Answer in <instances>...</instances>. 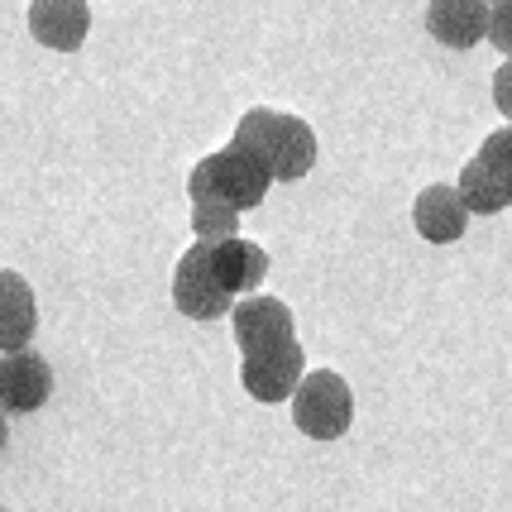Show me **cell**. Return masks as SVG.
<instances>
[{
  "label": "cell",
  "instance_id": "cell-1",
  "mask_svg": "<svg viewBox=\"0 0 512 512\" xmlns=\"http://www.w3.org/2000/svg\"><path fill=\"white\" fill-rule=\"evenodd\" d=\"M240 154H249L259 168H264L273 182H297L312 173L316 163V130L297 115L283 111H249L240 115L235 125V139H230Z\"/></svg>",
  "mask_w": 512,
  "mask_h": 512
},
{
  "label": "cell",
  "instance_id": "cell-2",
  "mask_svg": "<svg viewBox=\"0 0 512 512\" xmlns=\"http://www.w3.org/2000/svg\"><path fill=\"white\" fill-rule=\"evenodd\" d=\"M268 187H273V178H268L249 154H240V149L230 144L221 154H206L197 168H192L187 197H192V206H225V211L245 216L249 206H259V201L268 197Z\"/></svg>",
  "mask_w": 512,
  "mask_h": 512
},
{
  "label": "cell",
  "instance_id": "cell-3",
  "mask_svg": "<svg viewBox=\"0 0 512 512\" xmlns=\"http://www.w3.org/2000/svg\"><path fill=\"white\" fill-rule=\"evenodd\" d=\"M292 422L302 436L312 441H335L345 436L350 422H355V393L350 383L331 374V369H316V374H302V383L292 388Z\"/></svg>",
  "mask_w": 512,
  "mask_h": 512
},
{
  "label": "cell",
  "instance_id": "cell-4",
  "mask_svg": "<svg viewBox=\"0 0 512 512\" xmlns=\"http://www.w3.org/2000/svg\"><path fill=\"white\" fill-rule=\"evenodd\" d=\"M230 292L216 283L211 273V259H206V245H192L173 268V307H178L187 321H221L230 312Z\"/></svg>",
  "mask_w": 512,
  "mask_h": 512
},
{
  "label": "cell",
  "instance_id": "cell-5",
  "mask_svg": "<svg viewBox=\"0 0 512 512\" xmlns=\"http://www.w3.org/2000/svg\"><path fill=\"white\" fill-rule=\"evenodd\" d=\"M230 326H235V345L240 355H268V350H283L292 345V312L278 302V297H245L235 312H230Z\"/></svg>",
  "mask_w": 512,
  "mask_h": 512
},
{
  "label": "cell",
  "instance_id": "cell-6",
  "mask_svg": "<svg viewBox=\"0 0 512 512\" xmlns=\"http://www.w3.org/2000/svg\"><path fill=\"white\" fill-rule=\"evenodd\" d=\"M53 393V369L39 350L0 355V412H39Z\"/></svg>",
  "mask_w": 512,
  "mask_h": 512
},
{
  "label": "cell",
  "instance_id": "cell-7",
  "mask_svg": "<svg viewBox=\"0 0 512 512\" xmlns=\"http://www.w3.org/2000/svg\"><path fill=\"white\" fill-rule=\"evenodd\" d=\"M29 34L53 53H77L91 34L87 0H29Z\"/></svg>",
  "mask_w": 512,
  "mask_h": 512
},
{
  "label": "cell",
  "instance_id": "cell-8",
  "mask_svg": "<svg viewBox=\"0 0 512 512\" xmlns=\"http://www.w3.org/2000/svg\"><path fill=\"white\" fill-rule=\"evenodd\" d=\"M302 345L292 340L283 350H268V355H249L240 364V383H245L249 398L259 402H288L292 388L302 383Z\"/></svg>",
  "mask_w": 512,
  "mask_h": 512
},
{
  "label": "cell",
  "instance_id": "cell-9",
  "mask_svg": "<svg viewBox=\"0 0 512 512\" xmlns=\"http://www.w3.org/2000/svg\"><path fill=\"white\" fill-rule=\"evenodd\" d=\"M412 225H417V235H426L431 245H455L469 225V206L460 201V192H455L450 182H436V187L417 192V201H412Z\"/></svg>",
  "mask_w": 512,
  "mask_h": 512
},
{
  "label": "cell",
  "instance_id": "cell-10",
  "mask_svg": "<svg viewBox=\"0 0 512 512\" xmlns=\"http://www.w3.org/2000/svg\"><path fill=\"white\" fill-rule=\"evenodd\" d=\"M426 29L446 48H474L489 34V0H431Z\"/></svg>",
  "mask_w": 512,
  "mask_h": 512
},
{
  "label": "cell",
  "instance_id": "cell-11",
  "mask_svg": "<svg viewBox=\"0 0 512 512\" xmlns=\"http://www.w3.org/2000/svg\"><path fill=\"white\" fill-rule=\"evenodd\" d=\"M34 326H39V302H34V288L24 283L15 268H0V355H10V350H29Z\"/></svg>",
  "mask_w": 512,
  "mask_h": 512
},
{
  "label": "cell",
  "instance_id": "cell-12",
  "mask_svg": "<svg viewBox=\"0 0 512 512\" xmlns=\"http://www.w3.org/2000/svg\"><path fill=\"white\" fill-rule=\"evenodd\" d=\"M206 259H211V273H216V283H221L230 297H240V292H254L264 283L268 273V254L259 245H249L240 235H230V240H216V245H206Z\"/></svg>",
  "mask_w": 512,
  "mask_h": 512
},
{
  "label": "cell",
  "instance_id": "cell-13",
  "mask_svg": "<svg viewBox=\"0 0 512 512\" xmlns=\"http://www.w3.org/2000/svg\"><path fill=\"white\" fill-rule=\"evenodd\" d=\"M455 192H460V201L469 206V216H474V211H479V216H498V211H508V192H503V187L479 168V158H469L465 163V173H460V187H455Z\"/></svg>",
  "mask_w": 512,
  "mask_h": 512
},
{
  "label": "cell",
  "instance_id": "cell-14",
  "mask_svg": "<svg viewBox=\"0 0 512 512\" xmlns=\"http://www.w3.org/2000/svg\"><path fill=\"white\" fill-rule=\"evenodd\" d=\"M479 168L489 173L503 192H512V125L508 130H493L489 139H484V149H479Z\"/></svg>",
  "mask_w": 512,
  "mask_h": 512
},
{
  "label": "cell",
  "instance_id": "cell-15",
  "mask_svg": "<svg viewBox=\"0 0 512 512\" xmlns=\"http://www.w3.org/2000/svg\"><path fill=\"white\" fill-rule=\"evenodd\" d=\"M192 230H197L201 245H216V240L240 235V216L225 206H192Z\"/></svg>",
  "mask_w": 512,
  "mask_h": 512
},
{
  "label": "cell",
  "instance_id": "cell-16",
  "mask_svg": "<svg viewBox=\"0 0 512 512\" xmlns=\"http://www.w3.org/2000/svg\"><path fill=\"white\" fill-rule=\"evenodd\" d=\"M498 53H512V0H489V34H484Z\"/></svg>",
  "mask_w": 512,
  "mask_h": 512
},
{
  "label": "cell",
  "instance_id": "cell-17",
  "mask_svg": "<svg viewBox=\"0 0 512 512\" xmlns=\"http://www.w3.org/2000/svg\"><path fill=\"white\" fill-rule=\"evenodd\" d=\"M493 101H498V111L512 120V53H508V63L493 72Z\"/></svg>",
  "mask_w": 512,
  "mask_h": 512
},
{
  "label": "cell",
  "instance_id": "cell-18",
  "mask_svg": "<svg viewBox=\"0 0 512 512\" xmlns=\"http://www.w3.org/2000/svg\"><path fill=\"white\" fill-rule=\"evenodd\" d=\"M0 450H5V417H0Z\"/></svg>",
  "mask_w": 512,
  "mask_h": 512
},
{
  "label": "cell",
  "instance_id": "cell-19",
  "mask_svg": "<svg viewBox=\"0 0 512 512\" xmlns=\"http://www.w3.org/2000/svg\"><path fill=\"white\" fill-rule=\"evenodd\" d=\"M508 211H512V192H508Z\"/></svg>",
  "mask_w": 512,
  "mask_h": 512
},
{
  "label": "cell",
  "instance_id": "cell-20",
  "mask_svg": "<svg viewBox=\"0 0 512 512\" xmlns=\"http://www.w3.org/2000/svg\"><path fill=\"white\" fill-rule=\"evenodd\" d=\"M0 512H5V508H0Z\"/></svg>",
  "mask_w": 512,
  "mask_h": 512
}]
</instances>
